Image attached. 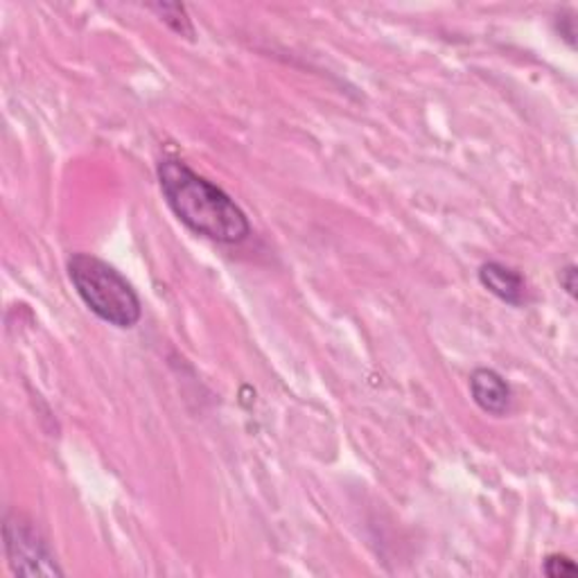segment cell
<instances>
[{
  "instance_id": "obj_1",
  "label": "cell",
  "mask_w": 578,
  "mask_h": 578,
  "mask_svg": "<svg viewBox=\"0 0 578 578\" xmlns=\"http://www.w3.org/2000/svg\"><path fill=\"white\" fill-rule=\"evenodd\" d=\"M159 184L174 218L193 233L222 245H239L251 233V224L222 188L193 172L181 161L159 165Z\"/></svg>"
},
{
  "instance_id": "obj_2",
  "label": "cell",
  "mask_w": 578,
  "mask_h": 578,
  "mask_svg": "<svg viewBox=\"0 0 578 578\" xmlns=\"http://www.w3.org/2000/svg\"><path fill=\"white\" fill-rule=\"evenodd\" d=\"M69 276L84 306L115 328H134L140 321V298L127 279L109 262L75 254L69 260Z\"/></svg>"
},
{
  "instance_id": "obj_3",
  "label": "cell",
  "mask_w": 578,
  "mask_h": 578,
  "mask_svg": "<svg viewBox=\"0 0 578 578\" xmlns=\"http://www.w3.org/2000/svg\"><path fill=\"white\" fill-rule=\"evenodd\" d=\"M5 556L16 576H64L50 550L48 540L21 513H8L3 525Z\"/></svg>"
},
{
  "instance_id": "obj_4",
  "label": "cell",
  "mask_w": 578,
  "mask_h": 578,
  "mask_svg": "<svg viewBox=\"0 0 578 578\" xmlns=\"http://www.w3.org/2000/svg\"><path fill=\"white\" fill-rule=\"evenodd\" d=\"M470 393L477 407L485 414L504 416L511 407V386L493 369H477L470 376Z\"/></svg>"
},
{
  "instance_id": "obj_5",
  "label": "cell",
  "mask_w": 578,
  "mask_h": 578,
  "mask_svg": "<svg viewBox=\"0 0 578 578\" xmlns=\"http://www.w3.org/2000/svg\"><path fill=\"white\" fill-rule=\"evenodd\" d=\"M479 283L495 294L500 300L508 303V306L520 308L527 300V283L522 273L502 265V262H485L479 269Z\"/></svg>"
},
{
  "instance_id": "obj_6",
  "label": "cell",
  "mask_w": 578,
  "mask_h": 578,
  "mask_svg": "<svg viewBox=\"0 0 578 578\" xmlns=\"http://www.w3.org/2000/svg\"><path fill=\"white\" fill-rule=\"evenodd\" d=\"M151 10H155L163 19V23L168 27H172L176 35L188 37V39L195 37L193 21L188 19V12H186L184 5H179V3H157V5H151Z\"/></svg>"
},
{
  "instance_id": "obj_7",
  "label": "cell",
  "mask_w": 578,
  "mask_h": 578,
  "mask_svg": "<svg viewBox=\"0 0 578 578\" xmlns=\"http://www.w3.org/2000/svg\"><path fill=\"white\" fill-rule=\"evenodd\" d=\"M542 569H544L546 576H552V578H563V576H576L578 574L576 563L569 556H565V554L546 556Z\"/></svg>"
},
{
  "instance_id": "obj_8",
  "label": "cell",
  "mask_w": 578,
  "mask_h": 578,
  "mask_svg": "<svg viewBox=\"0 0 578 578\" xmlns=\"http://www.w3.org/2000/svg\"><path fill=\"white\" fill-rule=\"evenodd\" d=\"M561 285L565 287V292L569 296H576V267L574 265H569L561 271Z\"/></svg>"
}]
</instances>
